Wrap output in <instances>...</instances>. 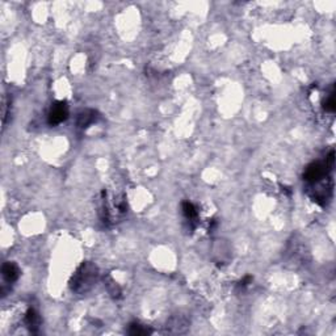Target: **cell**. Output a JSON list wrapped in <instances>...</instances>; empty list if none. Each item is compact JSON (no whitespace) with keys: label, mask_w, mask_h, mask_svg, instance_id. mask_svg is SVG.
<instances>
[{"label":"cell","mask_w":336,"mask_h":336,"mask_svg":"<svg viewBox=\"0 0 336 336\" xmlns=\"http://www.w3.org/2000/svg\"><path fill=\"white\" fill-rule=\"evenodd\" d=\"M108 281L109 283L106 284V286H108V292H109L110 296L113 297V298H120L121 297V289L117 285V283H114L110 277H108Z\"/></svg>","instance_id":"30bf717a"},{"label":"cell","mask_w":336,"mask_h":336,"mask_svg":"<svg viewBox=\"0 0 336 336\" xmlns=\"http://www.w3.org/2000/svg\"><path fill=\"white\" fill-rule=\"evenodd\" d=\"M69 118V105L66 102H55L52 105L48 114V122L50 126H57Z\"/></svg>","instance_id":"3957f363"},{"label":"cell","mask_w":336,"mask_h":336,"mask_svg":"<svg viewBox=\"0 0 336 336\" xmlns=\"http://www.w3.org/2000/svg\"><path fill=\"white\" fill-rule=\"evenodd\" d=\"M99 280V269L92 263H81L70 280V289L77 294H87L93 289Z\"/></svg>","instance_id":"6da1fadb"},{"label":"cell","mask_w":336,"mask_h":336,"mask_svg":"<svg viewBox=\"0 0 336 336\" xmlns=\"http://www.w3.org/2000/svg\"><path fill=\"white\" fill-rule=\"evenodd\" d=\"M98 118L99 113L96 110L85 109L78 114L77 125L78 128H80V129H87L88 126H91L92 124H95V122L98 121Z\"/></svg>","instance_id":"277c9868"},{"label":"cell","mask_w":336,"mask_h":336,"mask_svg":"<svg viewBox=\"0 0 336 336\" xmlns=\"http://www.w3.org/2000/svg\"><path fill=\"white\" fill-rule=\"evenodd\" d=\"M20 268L17 267L15 263H5L1 268V275H3V279L7 281L8 284H13L16 283L19 277H20Z\"/></svg>","instance_id":"5b68a950"},{"label":"cell","mask_w":336,"mask_h":336,"mask_svg":"<svg viewBox=\"0 0 336 336\" xmlns=\"http://www.w3.org/2000/svg\"><path fill=\"white\" fill-rule=\"evenodd\" d=\"M181 210H182V214H184V217H185V218L188 219L189 222H196V221H197V217H199V211H197L196 207L192 203H189V201H185V203H182Z\"/></svg>","instance_id":"ba28073f"},{"label":"cell","mask_w":336,"mask_h":336,"mask_svg":"<svg viewBox=\"0 0 336 336\" xmlns=\"http://www.w3.org/2000/svg\"><path fill=\"white\" fill-rule=\"evenodd\" d=\"M25 324L26 327L29 328V331L32 334H37L38 330H40V324H41V318L40 314L34 310V309H29L26 314H25Z\"/></svg>","instance_id":"8992f818"},{"label":"cell","mask_w":336,"mask_h":336,"mask_svg":"<svg viewBox=\"0 0 336 336\" xmlns=\"http://www.w3.org/2000/svg\"><path fill=\"white\" fill-rule=\"evenodd\" d=\"M128 332H129L130 335H133V336H141V335H149V334H151L153 331H151L150 328L145 327V326H142V324H139V323H131L129 326Z\"/></svg>","instance_id":"9c48e42d"},{"label":"cell","mask_w":336,"mask_h":336,"mask_svg":"<svg viewBox=\"0 0 336 336\" xmlns=\"http://www.w3.org/2000/svg\"><path fill=\"white\" fill-rule=\"evenodd\" d=\"M252 283V277L251 276H246L240 283H239V285H238V287L239 289H244V287H247L250 284Z\"/></svg>","instance_id":"7c38bea8"},{"label":"cell","mask_w":336,"mask_h":336,"mask_svg":"<svg viewBox=\"0 0 336 336\" xmlns=\"http://www.w3.org/2000/svg\"><path fill=\"white\" fill-rule=\"evenodd\" d=\"M323 108L326 112H328V113H334V112H335L336 102H335V92H334V89H332V92L330 93V96H328V99L326 100V103H324Z\"/></svg>","instance_id":"8fae6325"},{"label":"cell","mask_w":336,"mask_h":336,"mask_svg":"<svg viewBox=\"0 0 336 336\" xmlns=\"http://www.w3.org/2000/svg\"><path fill=\"white\" fill-rule=\"evenodd\" d=\"M334 160H335V153L334 150L328 154V156L326 158L324 162H314L311 163L310 166H308V168L305 170L304 174V180L308 184L312 185V184H316V182L322 181L324 179L328 178V175L332 171V167H334Z\"/></svg>","instance_id":"7a4b0ae2"},{"label":"cell","mask_w":336,"mask_h":336,"mask_svg":"<svg viewBox=\"0 0 336 336\" xmlns=\"http://www.w3.org/2000/svg\"><path fill=\"white\" fill-rule=\"evenodd\" d=\"M110 207L108 205V204H104V207H103V211H104V215H103V221L105 223H108L109 221H112V219L114 218V214L112 213V211L109 210ZM112 209H116V210L118 211V214H125L126 211H128V205H126V201H118L114 207H112Z\"/></svg>","instance_id":"52a82bcc"}]
</instances>
